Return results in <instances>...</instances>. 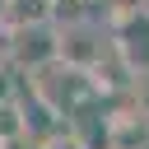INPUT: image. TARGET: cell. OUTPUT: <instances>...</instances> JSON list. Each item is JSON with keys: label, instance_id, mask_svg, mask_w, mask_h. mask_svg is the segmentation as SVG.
<instances>
[{"label": "cell", "instance_id": "cell-4", "mask_svg": "<svg viewBox=\"0 0 149 149\" xmlns=\"http://www.w3.org/2000/svg\"><path fill=\"white\" fill-rule=\"evenodd\" d=\"M130 107H135L140 116H149V65L130 74Z\"/></svg>", "mask_w": 149, "mask_h": 149}, {"label": "cell", "instance_id": "cell-3", "mask_svg": "<svg viewBox=\"0 0 149 149\" xmlns=\"http://www.w3.org/2000/svg\"><path fill=\"white\" fill-rule=\"evenodd\" d=\"M19 135H28V107H23L14 93H5V98H0V144H9V140H19Z\"/></svg>", "mask_w": 149, "mask_h": 149}, {"label": "cell", "instance_id": "cell-2", "mask_svg": "<svg viewBox=\"0 0 149 149\" xmlns=\"http://www.w3.org/2000/svg\"><path fill=\"white\" fill-rule=\"evenodd\" d=\"M5 61H19L28 70L56 61V28H51V19L47 23H19L14 42H5Z\"/></svg>", "mask_w": 149, "mask_h": 149}, {"label": "cell", "instance_id": "cell-5", "mask_svg": "<svg viewBox=\"0 0 149 149\" xmlns=\"http://www.w3.org/2000/svg\"><path fill=\"white\" fill-rule=\"evenodd\" d=\"M51 5H56V0H51Z\"/></svg>", "mask_w": 149, "mask_h": 149}, {"label": "cell", "instance_id": "cell-1", "mask_svg": "<svg viewBox=\"0 0 149 149\" xmlns=\"http://www.w3.org/2000/svg\"><path fill=\"white\" fill-rule=\"evenodd\" d=\"M37 79H33V93H37V102L61 121V116H70V112H79L98 88H93V79H88V70H79V65H65V61H47V65H37L33 70Z\"/></svg>", "mask_w": 149, "mask_h": 149}]
</instances>
